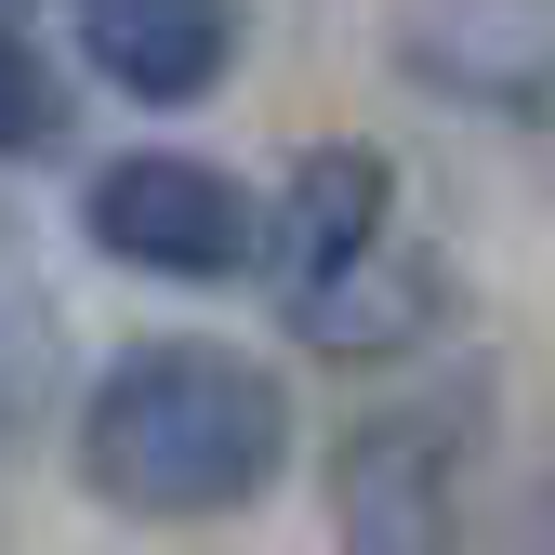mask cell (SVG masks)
<instances>
[{"label": "cell", "instance_id": "obj_8", "mask_svg": "<svg viewBox=\"0 0 555 555\" xmlns=\"http://www.w3.org/2000/svg\"><path fill=\"white\" fill-rule=\"evenodd\" d=\"M66 66L27 40V14H0V159H53L66 146Z\"/></svg>", "mask_w": 555, "mask_h": 555}, {"label": "cell", "instance_id": "obj_1", "mask_svg": "<svg viewBox=\"0 0 555 555\" xmlns=\"http://www.w3.org/2000/svg\"><path fill=\"white\" fill-rule=\"evenodd\" d=\"M292 463V384L238 344H132L80 397V490L106 516L198 529L278 490Z\"/></svg>", "mask_w": 555, "mask_h": 555}, {"label": "cell", "instance_id": "obj_2", "mask_svg": "<svg viewBox=\"0 0 555 555\" xmlns=\"http://www.w3.org/2000/svg\"><path fill=\"white\" fill-rule=\"evenodd\" d=\"M463 476H476V410L463 397H397L331 450V529L344 555H463Z\"/></svg>", "mask_w": 555, "mask_h": 555}, {"label": "cell", "instance_id": "obj_7", "mask_svg": "<svg viewBox=\"0 0 555 555\" xmlns=\"http://www.w3.org/2000/svg\"><path fill=\"white\" fill-rule=\"evenodd\" d=\"M437 305H450V278L410 251V238H384V251L344 278L331 305H305L292 331H305V344H331V358H397V344H424V318H437Z\"/></svg>", "mask_w": 555, "mask_h": 555}, {"label": "cell", "instance_id": "obj_6", "mask_svg": "<svg viewBox=\"0 0 555 555\" xmlns=\"http://www.w3.org/2000/svg\"><path fill=\"white\" fill-rule=\"evenodd\" d=\"M80 66L132 106H198L238 66V0H80Z\"/></svg>", "mask_w": 555, "mask_h": 555}, {"label": "cell", "instance_id": "obj_3", "mask_svg": "<svg viewBox=\"0 0 555 555\" xmlns=\"http://www.w3.org/2000/svg\"><path fill=\"white\" fill-rule=\"evenodd\" d=\"M80 238L132 278H238L264 251V198L185 146H132L80 185Z\"/></svg>", "mask_w": 555, "mask_h": 555}, {"label": "cell", "instance_id": "obj_5", "mask_svg": "<svg viewBox=\"0 0 555 555\" xmlns=\"http://www.w3.org/2000/svg\"><path fill=\"white\" fill-rule=\"evenodd\" d=\"M410 80L490 119H555V0H410Z\"/></svg>", "mask_w": 555, "mask_h": 555}, {"label": "cell", "instance_id": "obj_4", "mask_svg": "<svg viewBox=\"0 0 555 555\" xmlns=\"http://www.w3.org/2000/svg\"><path fill=\"white\" fill-rule=\"evenodd\" d=\"M397 238V159L384 146H305L292 185H278V212H264V278H278V305H331L344 278H358L371 251Z\"/></svg>", "mask_w": 555, "mask_h": 555}]
</instances>
